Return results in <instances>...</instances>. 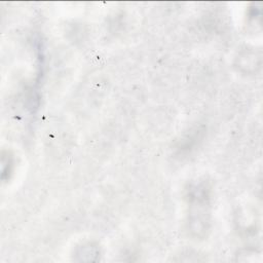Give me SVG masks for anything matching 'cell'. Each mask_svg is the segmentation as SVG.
Returning <instances> with one entry per match:
<instances>
[{
  "label": "cell",
  "instance_id": "obj_1",
  "mask_svg": "<svg viewBox=\"0 0 263 263\" xmlns=\"http://www.w3.org/2000/svg\"><path fill=\"white\" fill-rule=\"evenodd\" d=\"M188 229L195 237H204L211 224V187L206 181L192 183L187 189Z\"/></svg>",
  "mask_w": 263,
  "mask_h": 263
},
{
  "label": "cell",
  "instance_id": "obj_2",
  "mask_svg": "<svg viewBox=\"0 0 263 263\" xmlns=\"http://www.w3.org/2000/svg\"><path fill=\"white\" fill-rule=\"evenodd\" d=\"M13 168V157L8 151L2 152V180L6 181L9 179Z\"/></svg>",
  "mask_w": 263,
  "mask_h": 263
}]
</instances>
